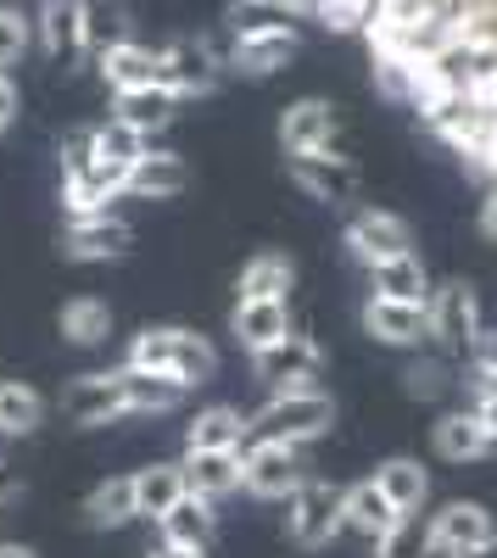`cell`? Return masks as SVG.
<instances>
[{"mask_svg":"<svg viewBox=\"0 0 497 558\" xmlns=\"http://www.w3.org/2000/svg\"><path fill=\"white\" fill-rule=\"evenodd\" d=\"M123 363L151 368V375H168L196 391L218 375V347L202 330H191V324H141L123 347Z\"/></svg>","mask_w":497,"mask_h":558,"instance_id":"obj_1","label":"cell"},{"mask_svg":"<svg viewBox=\"0 0 497 558\" xmlns=\"http://www.w3.org/2000/svg\"><path fill=\"white\" fill-rule=\"evenodd\" d=\"M336 425V397L325 386H302V391H268V402L252 413V436H280L296 447H313L330 436Z\"/></svg>","mask_w":497,"mask_h":558,"instance_id":"obj_2","label":"cell"},{"mask_svg":"<svg viewBox=\"0 0 497 558\" xmlns=\"http://www.w3.org/2000/svg\"><path fill=\"white\" fill-rule=\"evenodd\" d=\"M307 475H313V463H307V447H296V441L252 436V441L241 447V492H246V497L286 502Z\"/></svg>","mask_w":497,"mask_h":558,"instance_id":"obj_3","label":"cell"},{"mask_svg":"<svg viewBox=\"0 0 497 558\" xmlns=\"http://www.w3.org/2000/svg\"><path fill=\"white\" fill-rule=\"evenodd\" d=\"M286 542L302 547V553H319L341 536V486L336 481H319V475H307L291 497H286Z\"/></svg>","mask_w":497,"mask_h":558,"instance_id":"obj_4","label":"cell"},{"mask_svg":"<svg viewBox=\"0 0 497 558\" xmlns=\"http://www.w3.org/2000/svg\"><path fill=\"white\" fill-rule=\"evenodd\" d=\"M34 45L51 62H62V68L89 62L96 57V7H89V0H39Z\"/></svg>","mask_w":497,"mask_h":558,"instance_id":"obj_5","label":"cell"},{"mask_svg":"<svg viewBox=\"0 0 497 558\" xmlns=\"http://www.w3.org/2000/svg\"><path fill=\"white\" fill-rule=\"evenodd\" d=\"M341 246L357 268H375V263H391L402 252H414V223L391 213V207H352L347 223H341Z\"/></svg>","mask_w":497,"mask_h":558,"instance_id":"obj_6","label":"cell"},{"mask_svg":"<svg viewBox=\"0 0 497 558\" xmlns=\"http://www.w3.org/2000/svg\"><path fill=\"white\" fill-rule=\"evenodd\" d=\"M425 542L436 558H470V553H497V520L492 508L475 497H453L441 502L425 520Z\"/></svg>","mask_w":497,"mask_h":558,"instance_id":"obj_7","label":"cell"},{"mask_svg":"<svg viewBox=\"0 0 497 558\" xmlns=\"http://www.w3.org/2000/svg\"><path fill=\"white\" fill-rule=\"evenodd\" d=\"M286 173H291V184H296L307 202H325V207H341V213H352L357 196H364V168H357L347 151L286 157Z\"/></svg>","mask_w":497,"mask_h":558,"instance_id":"obj_8","label":"cell"},{"mask_svg":"<svg viewBox=\"0 0 497 558\" xmlns=\"http://www.w3.org/2000/svg\"><path fill=\"white\" fill-rule=\"evenodd\" d=\"M425 313H431V341L441 352H459V357H470V347L486 330V313H481V296L470 279H441L425 302Z\"/></svg>","mask_w":497,"mask_h":558,"instance_id":"obj_9","label":"cell"},{"mask_svg":"<svg viewBox=\"0 0 497 558\" xmlns=\"http://www.w3.org/2000/svg\"><path fill=\"white\" fill-rule=\"evenodd\" d=\"M223 73H230L223 68V51L202 34H179V39L162 45V89H173L179 101L213 96V89L223 84Z\"/></svg>","mask_w":497,"mask_h":558,"instance_id":"obj_10","label":"cell"},{"mask_svg":"<svg viewBox=\"0 0 497 558\" xmlns=\"http://www.w3.org/2000/svg\"><path fill=\"white\" fill-rule=\"evenodd\" d=\"M252 375L268 386V391H302V386H325V347L313 341L302 324L286 336V341H275V347H263L257 357H252Z\"/></svg>","mask_w":497,"mask_h":558,"instance_id":"obj_11","label":"cell"},{"mask_svg":"<svg viewBox=\"0 0 497 558\" xmlns=\"http://www.w3.org/2000/svg\"><path fill=\"white\" fill-rule=\"evenodd\" d=\"M280 151L307 157V151H347L341 146V107L325 96H302L280 112Z\"/></svg>","mask_w":497,"mask_h":558,"instance_id":"obj_12","label":"cell"},{"mask_svg":"<svg viewBox=\"0 0 497 558\" xmlns=\"http://www.w3.org/2000/svg\"><path fill=\"white\" fill-rule=\"evenodd\" d=\"M134 252V223L123 213L62 218V257L68 263H123Z\"/></svg>","mask_w":497,"mask_h":558,"instance_id":"obj_13","label":"cell"},{"mask_svg":"<svg viewBox=\"0 0 497 558\" xmlns=\"http://www.w3.org/2000/svg\"><path fill=\"white\" fill-rule=\"evenodd\" d=\"M146 151H151V140H146V134H134V129H123L118 118L89 123V157H84V173L96 179V184H107L112 196H123L129 168L141 162Z\"/></svg>","mask_w":497,"mask_h":558,"instance_id":"obj_14","label":"cell"},{"mask_svg":"<svg viewBox=\"0 0 497 558\" xmlns=\"http://www.w3.org/2000/svg\"><path fill=\"white\" fill-rule=\"evenodd\" d=\"M357 324L375 347H391V352H420L431 341V313L420 302H391V296H364L357 307Z\"/></svg>","mask_w":497,"mask_h":558,"instance_id":"obj_15","label":"cell"},{"mask_svg":"<svg viewBox=\"0 0 497 558\" xmlns=\"http://www.w3.org/2000/svg\"><path fill=\"white\" fill-rule=\"evenodd\" d=\"M96 73L107 78L112 96H123V89H146V84H162V45H146V39H101L96 45Z\"/></svg>","mask_w":497,"mask_h":558,"instance_id":"obj_16","label":"cell"},{"mask_svg":"<svg viewBox=\"0 0 497 558\" xmlns=\"http://www.w3.org/2000/svg\"><path fill=\"white\" fill-rule=\"evenodd\" d=\"M57 408H62V418H73V425H118V418H129L118 368H89V375H73L62 386Z\"/></svg>","mask_w":497,"mask_h":558,"instance_id":"obj_17","label":"cell"},{"mask_svg":"<svg viewBox=\"0 0 497 558\" xmlns=\"http://www.w3.org/2000/svg\"><path fill=\"white\" fill-rule=\"evenodd\" d=\"M302 51V34L296 28H275V34H241L230 39V51H223V68L241 73V78H275L280 68H291Z\"/></svg>","mask_w":497,"mask_h":558,"instance_id":"obj_18","label":"cell"},{"mask_svg":"<svg viewBox=\"0 0 497 558\" xmlns=\"http://www.w3.org/2000/svg\"><path fill=\"white\" fill-rule=\"evenodd\" d=\"M296 330L291 318V296H263V302H235L230 307V336L246 357H257L263 347H275Z\"/></svg>","mask_w":497,"mask_h":558,"instance_id":"obj_19","label":"cell"},{"mask_svg":"<svg viewBox=\"0 0 497 558\" xmlns=\"http://www.w3.org/2000/svg\"><path fill=\"white\" fill-rule=\"evenodd\" d=\"M431 447H436L441 463H481V458L497 452V436L481 425L470 408H447L431 425Z\"/></svg>","mask_w":497,"mask_h":558,"instance_id":"obj_20","label":"cell"},{"mask_svg":"<svg viewBox=\"0 0 497 558\" xmlns=\"http://www.w3.org/2000/svg\"><path fill=\"white\" fill-rule=\"evenodd\" d=\"M185 191H191L185 157L162 151V146H151L141 162L129 168V179H123V196H134V202H173V196H185Z\"/></svg>","mask_w":497,"mask_h":558,"instance_id":"obj_21","label":"cell"},{"mask_svg":"<svg viewBox=\"0 0 497 558\" xmlns=\"http://www.w3.org/2000/svg\"><path fill=\"white\" fill-rule=\"evenodd\" d=\"M246 441H252V413H241L235 402L196 408V418L185 425V452H241Z\"/></svg>","mask_w":497,"mask_h":558,"instance_id":"obj_22","label":"cell"},{"mask_svg":"<svg viewBox=\"0 0 497 558\" xmlns=\"http://www.w3.org/2000/svg\"><path fill=\"white\" fill-rule=\"evenodd\" d=\"M391 525H402V514L386 502V492L364 475V481H352L341 486V531L357 536V542H380Z\"/></svg>","mask_w":497,"mask_h":558,"instance_id":"obj_23","label":"cell"},{"mask_svg":"<svg viewBox=\"0 0 497 558\" xmlns=\"http://www.w3.org/2000/svg\"><path fill=\"white\" fill-rule=\"evenodd\" d=\"M380 492H386V502L397 508L402 520H414L420 508L431 502V470L414 458V452H391L386 463H375V475H369Z\"/></svg>","mask_w":497,"mask_h":558,"instance_id":"obj_24","label":"cell"},{"mask_svg":"<svg viewBox=\"0 0 497 558\" xmlns=\"http://www.w3.org/2000/svg\"><path fill=\"white\" fill-rule=\"evenodd\" d=\"M78 514L89 531H123L141 520V502H134V475H112V481H96L84 492Z\"/></svg>","mask_w":497,"mask_h":558,"instance_id":"obj_25","label":"cell"},{"mask_svg":"<svg viewBox=\"0 0 497 558\" xmlns=\"http://www.w3.org/2000/svg\"><path fill=\"white\" fill-rule=\"evenodd\" d=\"M364 274H369V296H391V302H420L425 307L431 291H436V279H431V268H425L420 252H402V257L375 263Z\"/></svg>","mask_w":497,"mask_h":558,"instance_id":"obj_26","label":"cell"},{"mask_svg":"<svg viewBox=\"0 0 497 558\" xmlns=\"http://www.w3.org/2000/svg\"><path fill=\"white\" fill-rule=\"evenodd\" d=\"M291 291H296V257L291 252H252L235 274V302L291 296Z\"/></svg>","mask_w":497,"mask_h":558,"instance_id":"obj_27","label":"cell"},{"mask_svg":"<svg viewBox=\"0 0 497 558\" xmlns=\"http://www.w3.org/2000/svg\"><path fill=\"white\" fill-rule=\"evenodd\" d=\"M118 380H123L129 418H141V413H173V408H185V397H191V386H179L168 375H151V368H134V363H118Z\"/></svg>","mask_w":497,"mask_h":558,"instance_id":"obj_28","label":"cell"},{"mask_svg":"<svg viewBox=\"0 0 497 558\" xmlns=\"http://www.w3.org/2000/svg\"><path fill=\"white\" fill-rule=\"evenodd\" d=\"M213 536H218V502H207V497H196V492H185L168 514L157 520V542H179V547H213Z\"/></svg>","mask_w":497,"mask_h":558,"instance_id":"obj_29","label":"cell"},{"mask_svg":"<svg viewBox=\"0 0 497 558\" xmlns=\"http://www.w3.org/2000/svg\"><path fill=\"white\" fill-rule=\"evenodd\" d=\"M57 330L68 347H107L112 330H118V318H112V302L107 296H68L62 313H57Z\"/></svg>","mask_w":497,"mask_h":558,"instance_id":"obj_30","label":"cell"},{"mask_svg":"<svg viewBox=\"0 0 497 558\" xmlns=\"http://www.w3.org/2000/svg\"><path fill=\"white\" fill-rule=\"evenodd\" d=\"M173 112H179V96L173 89H162V84H146V89H123V96H112V118L123 123V129H134V134H162L168 123H173Z\"/></svg>","mask_w":497,"mask_h":558,"instance_id":"obj_31","label":"cell"},{"mask_svg":"<svg viewBox=\"0 0 497 558\" xmlns=\"http://www.w3.org/2000/svg\"><path fill=\"white\" fill-rule=\"evenodd\" d=\"M179 470H185V486L207 502H223L241 492V452H185Z\"/></svg>","mask_w":497,"mask_h":558,"instance_id":"obj_32","label":"cell"},{"mask_svg":"<svg viewBox=\"0 0 497 558\" xmlns=\"http://www.w3.org/2000/svg\"><path fill=\"white\" fill-rule=\"evenodd\" d=\"M185 492L191 486H185V470H179V463H146V470H134V502H141V520H151V525Z\"/></svg>","mask_w":497,"mask_h":558,"instance_id":"obj_33","label":"cell"},{"mask_svg":"<svg viewBox=\"0 0 497 558\" xmlns=\"http://www.w3.org/2000/svg\"><path fill=\"white\" fill-rule=\"evenodd\" d=\"M45 413H51V402H45L34 386H23V380H0V436H12V441L34 436V430L45 425Z\"/></svg>","mask_w":497,"mask_h":558,"instance_id":"obj_34","label":"cell"},{"mask_svg":"<svg viewBox=\"0 0 497 558\" xmlns=\"http://www.w3.org/2000/svg\"><path fill=\"white\" fill-rule=\"evenodd\" d=\"M302 17L286 7V0H230L223 7V28H230V39L241 34H275V28H296Z\"/></svg>","mask_w":497,"mask_h":558,"instance_id":"obj_35","label":"cell"},{"mask_svg":"<svg viewBox=\"0 0 497 558\" xmlns=\"http://www.w3.org/2000/svg\"><path fill=\"white\" fill-rule=\"evenodd\" d=\"M453 391H459V375H453V363H447V357H409V363H402V397L441 402Z\"/></svg>","mask_w":497,"mask_h":558,"instance_id":"obj_36","label":"cell"},{"mask_svg":"<svg viewBox=\"0 0 497 558\" xmlns=\"http://www.w3.org/2000/svg\"><path fill=\"white\" fill-rule=\"evenodd\" d=\"M34 45V17H23L17 7H0V73H12Z\"/></svg>","mask_w":497,"mask_h":558,"instance_id":"obj_37","label":"cell"},{"mask_svg":"<svg viewBox=\"0 0 497 558\" xmlns=\"http://www.w3.org/2000/svg\"><path fill=\"white\" fill-rule=\"evenodd\" d=\"M375 547V558H436L431 553V542H425V525L420 520H402V525H391L380 542H369Z\"/></svg>","mask_w":497,"mask_h":558,"instance_id":"obj_38","label":"cell"},{"mask_svg":"<svg viewBox=\"0 0 497 558\" xmlns=\"http://www.w3.org/2000/svg\"><path fill=\"white\" fill-rule=\"evenodd\" d=\"M459 386H464V408L497 436V375H475V368H464Z\"/></svg>","mask_w":497,"mask_h":558,"instance_id":"obj_39","label":"cell"},{"mask_svg":"<svg viewBox=\"0 0 497 558\" xmlns=\"http://www.w3.org/2000/svg\"><path fill=\"white\" fill-rule=\"evenodd\" d=\"M464 368H475V375H497V330H492V324H486V330H481V341L470 347Z\"/></svg>","mask_w":497,"mask_h":558,"instance_id":"obj_40","label":"cell"},{"mask_svg":"<svg viewBox=\"0 0 497 558\" xmlns=\"http://www.w3.org/2000/svg\"><path fill=\"white\" fill-rule=\"evenodd\" d=\"M12 123H17V78L0 73V134H7Z\"/></svg>","mask_w":497,"mask_h":558,"instance_id":"obj_41","label":"cell"},{"mask_svg":"<svg viewBox=\"0 0 497 558\" xmlns=\"http://www.w3.org/2000/svg\"><path fill=\"white\" fill-rule=\"evenodd\" d=\"M481 235L497 246V179L486 184V196H481Z\"/></svg>","mask_w":497,"mask_h":558,"instance_id":"obj_42","label":"cell"},{"mask_svg":"<svg viewBox=\"0 0 497 558\" xmlns=\"http://www.w3.org/2000/svg\"><path fill=\"white\" fill-rule=\"evenodd\" d=\"M146 558H207L202 547H179V542H151Z\"/></svg>","mask_w":497,"mask_h":558,"instance_id":"obj_43","label":"cell"},{"mask_svg":"<svg viewBox=\"0 0 497 558\" xmlns=\"http://www.w3.org/2000/svg\"><path fill=\"white\" fill-rule=\"evenodd\" d=\"M12 497H17V475H12V463L0 458V508H7Z\"/></svg>","mask_w":497,"mask_h":558,"instance_id":"obj_44","label":"cell"},{"mask_svg":"<svg viewBox=\"0 0 497 558\" xmlns=\"http://www.w3.org/2000/svg\"><path fill=\"white\" fill-rule=\"evenodd\" d=\"M0 558H39L28 542H0Z\"/></svg>","mask_w":497,"mask_h":558,"instance_id":"obj_45","label":"cell"}]
</instances>
